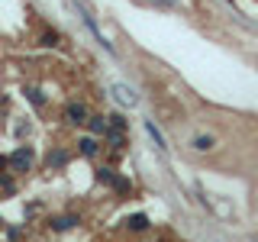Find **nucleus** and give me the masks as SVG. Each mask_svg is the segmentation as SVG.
Instances as JSON below:
<instances>
[{"instance_id":"ddd939ff","label":"nucleus","mask_w":258,"mask_h":242,"mask_svg":"<svg viewBox=\"0 0 258 242\" xmlns=\"http://www.w3.org/2000/svg\"><path fill=\"white\" fill-rule=\"evenodd\" d=\"M26 97H29L32 103H36V107H42V103H45V97H42V91H36V87H29V91H26Z\"/></svg>"},{"instance_id":"9b49d317","label":"nucleus","mask_w":258,"mask_h":242,"mask_svg":"<svg viewBox=\"0 0 258 242\" xmlns=\"http://www.w3.org/2000/svg\"><path fill=\"white\" fill-rule=\"evenodd\" d=\"M97 181H100V184H110V188H113V181H116V174H113L110 168H100V171H97Z\"/></svg>"},{"instance_id":"2eb2a0df","label":"nucleus","mask_w":258,"mask_h":242,"mask_svg":"<svg viewBox=\"0 0 258 242\" xmlns=\"http://www.w3.org/2000/svg\"><path fill=\"white\" fill-rule=\"evenodd\" d=\"M110 126H119V129H126V119L119 116V113H113V116H110Z\"/></svg>"},{"instance_id":"4468645a","label":"nucleus","mask_w":258,"mask_h":242,"mask_svg":"<svg viewBox=\"0 0 258 242\" xmlns=\"http://www.w3.org/2000/svg\"><path fill=\"white\" fill-rule=\"evenodd\" d=\"M113 191H116V194H126L129 191V181H126V177H116V181H113Z\"/></svg>"},{"instance_id":"f257e3e1","label":"nucleus","mask_w":258,"mask_h":242,"mask_svg":"<svg viewBox=\"0 0 258 242\" xmlns=\"http://www.w3.org/2000/svg\"><path fill=\"white\" fill-rule=\"evenodd\" d=\"M29 161H32V149L29 145H20V149L10 155V165H13V171H26L29 168Z\"/></svg>"},{"instance_id":"20e7f679","label":"nucleus","mask_w":258,"mask_h":242,"mask_svg":"<svg viewBox=\"0 0 258 242\" xmlns=\"http://www.w3.org/2000/svg\"><path fill=\"white\" fill-rule=\"evenodd\" d=\"M103 136L113 142V149H123V145H126V136H123V129H119V126H110Z\"/></svg>"},{"instance_id":"9d476101","label":"nucleus","mask_w":258,"mask_h":242,"mask_svg":"<svg viewBox=\"0 0 258 242\" xmlns=\"http://www.w3.org/2000/svg\"><path fill=\"white\" fill-rule=\"evenodd\" d=\"M145 129H149V136H152V139H155V145H158V149L165 152V149H168V145H165V136H161L158 129H155V123H145Z\"/></svg>"},{"instance_id":"39448f33","label":"nucleus","mask_w":258,"mask_h":242,"mask_svg":"<svg viewBox=\"0 0 258 242\" xmlns=\"http://www.w3.org/2000/svg\"><path fill=\"white\" fill-rule=\"evenodd\" d=\"M126 226L133 232H142L145 226H149V216H145V213H136V216H129V220H126Z\"/></svg>"},{"instance_id":"7ed1b4c3","label":"nucleus","mask_w":258,"mask_h":242,"mask_svg":"<svg viewBox=\"0 0 258 242\" xmlns=\"http://www.w3.org/2000/svg\"><path fill=\"white\" fill-rule=\"evenodd\" d=\"M45 161H48V168H64V165H68V152H64V149H52Z\"/></svg>"},{"instance_id":"1a4fd4ad","label":"nucleus","mask_w":258,"mask_h":242,"mask_svg":"<svg viewBox=\"0 0 258 242\" xmlns=\"http://www.w3.org/2000/svg\"><path fill=\"white\" fill-rule=\"evenodd\" d=\"M78 145H81V155H84V158H91L94 152H97V139H91V136H87V139H81Z\"/></svg>"},{"instance_id":"f8f14e48","label":"nucleus","mask_w":258,"mask_h":242,"mask_svg":"<svg viewBox=\"0 0 258 242\" xmlns=\"http://www.w3.org/2000/svg\"><path fill=\"white\" fill-rule=\"evenodd\" d=\"M194 149H213V136H197V139H194Z\"/></svg>"},{"instance_id":"f03ea898","label":"nucleus","mask_w":258,"mask_h":242,"mask_svg":"<svg viewBox=\"0 0 258 242\" xmlns=\"http://www.w3.org/2000/svg\"><path fill=\"white\" fill-rule=\"evenodd\" d=\"M64 119L68 123H87V107L84 103H68L64 107Z\"/></svg>"},{"instance_id":"6e6552de","label":"nucleus","mask_w":258,"mask_h":242,"mask_svg":"<svg viewBox=\"0 0 258 242\" xmlns=\"http://www.w3.org/2000/svg\"><path fill=\"white\" fill-rule=\"evenodd\" d=\"M107 119H110V116H107ZM107 119H103V116H91V133H94V136H103V133L110 129Z\"/></svg>"},{"instance_id":"423d86ee","label":"nucleus","mask_w":258,"mask_h":242,"mask_svg":"<svg viewBox=\"0 0 258 242\" xmlns=\"http://www.w3.org/2000/svg\"><path fill=\"white\" fill-rule=\"evenodd\" d=\"M71 226H78V216H58V220L52 223V229L55 232H64V229H71Z\"/></svg>"},{"instance_id":"0eeeda50","label":"nucleus","mask_w":258,"mask_h":242,"mask_svg":"<svg viewBox=\"0 0 258 242\" xmlns=\"http://www.w3.org/2000/svg\"><path fill=\"white\" fill-rule=\"evenodd\" d=\"M113 94H116V100H119V103H129V107L136 103V94H133V91H126V87H119V84L113 87Z\"/></svg>"}]
</instances>
